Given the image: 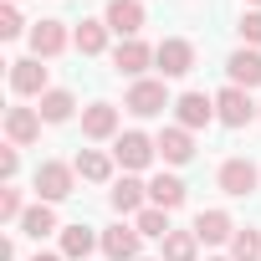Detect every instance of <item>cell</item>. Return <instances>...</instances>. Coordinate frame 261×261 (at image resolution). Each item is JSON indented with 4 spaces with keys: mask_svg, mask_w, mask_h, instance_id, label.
<instances>
[{
    "mask_svg": "<svg viewBox=\"0 0 261 261\" xmlns=\"http://www.w3.org/2000/svg\"><path fill=\"white\" fill-rule=\"evenodd\" d=\"M36 200H46V205H62L72 190H77V169L72 164H62V159H46V164H36Z\"/></svg>",
    "mask_w": 261,
    "mask_h": 261,
    "instance_id": "6da1fadb",
    "label": "cell"
},
{
    "mask_svg": "<svg viewBox=\"0 0 261 261\" xmlns=\"http://www.w3.org/2000/svg\"><path fill=\"white\" fill-rule=\"evenodd\" d=\"M123 108L134 113V118H159V113H164V108H174V102H169V87H164V77H139L134 87H128Z\"/></svg>",
    "mask_w": 261,
    "mask_h": 261,
    "instance_id": "7a4b0ae2",
    "label": "cell"
},
{
    "mask_svg": "<svg viewBox=\"0 0 261 261\" xmlns=\"http://www.w3.org/2000/svg\"><path fill=\"white\" fill-rule=\"evenodd\" d=\"M154 154H159V144H154L149 134H139V128H128V134H118V139H113V159L123 164V174L149 169V164H154Z\"/></svg>",
    "mask_w": 261,
    "mask_h": 261,
    "instance_id": "3957f363",
    "label": "cell"
},
{
    "mask_svg": "<svg viewBox=\"0 0 261 261\" xmlns=\"http://www.w3.org/2000/svg\"><path fill=\"white\" fill-rule=\"evenodd\" d=\"M256 118H261V102H251L246 87H220V92H215V123L246 128V123H256Z\"/></svg>",
    "mask_w": 261,
    "mask_h": 261,
    "instance_id": "277c9868",
    "label": "cell"
},
{
    "mask_svg": "<svg viewBox=\"0 0 261 261\" xmlns=\"http://www.w3.org/2000/svg\"><path fill=\"white\" fill-rule=\"evenodd\" d=\"M154 67H159V77H185V72H195V41L164 36V41L154 46Z\"/></svg>",
    "mask_w": 261,
    "mask_h": 261,
    "instance_id": "5b68a950",
    "label": "cell"
},
{
    "mask_svg": "<svg viewBox=\"0 0 261 261\" xmlns=\"http://www.w3.org/2000/svg\"><path fill=\"white\" fill-rule=\"evenodd\" d=\"M215 185H220L230 200H246V195H256V185H261V169H256L251 159H225V164L215 169Z\"/></svg>",
    "mask_w": 261,
    "mask_h": 261,
    "instance_id": "8992f818",
    "label": "cell"
},
{
    "mask_svg": "<svg viewBox=\"0 0 261 261\" xmlns=\"http://www.w3.org/2000/svg\"><path fill=\"white\" fill-rule=\"evenodd\" d=\"M102 21H108V31H113V36H123V41H134V36L144 31L149 11H144V0H108V11H102Z\"/></svg>",
    "mask_w": 261,
    "mask_h": 261,
    "instance_id": "52a82bcc",
    "label": "cell"
},
{
    "mask_svg": "<svg viewBox=\"0 0 261 261\" xmlns=\"http://www.w3.org/2000/svg\"><path fill=\"white\" fill-rule=\"evenodd\" d=\"M46 82H51V77H46L41 57H21V62H11V92H16V97H46V92H51Z\"/></svg>",
    "mask_w": 261,
    "mask_h": 261,
    "instance_id": "ba28073f",
    "label": "cell"
},
{
    "mask_svg": "<svg viewBox=\"0 0 261 261\" xmlns=\"http://www.w3.org/2000/svg\"><path fill=\"white\" fill-rule=\"evenodd\" d=\"M67 46H72V31H67V21H36V26H31V57L51 62V57H62Z\"/></svg>",
    "mask_w": 261,
    "mask_h": 261,
    "instance_id": "9c48e42d",
    "label": "cell"
},
{
    "mask_svg": "<svg viewBox=\"0 0 261 261\" xmlns=\"http://www.w3.org/2000/svg\"><path fill=\"white\" fill-rule=\"evenodd\" d=\"M174 118H179V128H210L215 123V97H205V92H179L174 97Z\"/></svg>",
    "mask_w": 261,
    "mask_h": 261,
    "instance_id": "30bf717a",
    "label": "cell"
},
{
    "mask_svg": "<svg viewBox=\"0 0 261 261\" xmlns=\"http://www.w3.org/2000/svg\"><path fill=\"white\" fill-rule=\"evenodd\" d=\"M108 205H113L118 215H139V210L149 205V185H144L139 174H123V179H113V190H108Z\"/></svg>",
    "mask_w": 261,
    "mask_h": 261,
    "instance_id": "8fae6325",
    "label": "cell"
},
{
    "mask_svg": "<svg viewBox=\"0 0 261 261\" xmlns=\"http://www.w3.org/2000/svg\"><path fill=\"white\" fill-rule=\"evenodd\" d=\"M225 77H230V87H261V51L256 46H241V51H230L225 57Z\"/></svg>",
    "mask_w": 261,
    "mask_h": 261,
    "instance_id": "7c38bea8",
    "label": "cell"
},
{
    "mask_svg": "<svg viewBox=\"0 0 261 261\" xmlns=\"http://www.w3.org/2000/svg\"><path fill=\"white\" fill-rule=\"evenodd\" d=\"M113 67H118L123 77H134V82H139V77L154 67V46H144L139 36H134V41H118V46H113Z\"/></svg>",
    "mask_w": 261,
    "mask_h": 261,
    "instance_id": "4fadbf2b",
    "label": "cell"
},
{
    "mask_svg": "<svg viewBox=\"0 0 261 261\" xmlns=\"http://www.w3.org/2000/svg\"><path fill=\"white\" fill-rule=\"evenodd\" d=\"M6 139L16 149H31L41 139V113L36 108H6Z\"/></svg>",
    "mask_w": 261,
    "mask_h": 261,
    "instance_id": "5bb4252c",
    "label": "cell"
},
{
    "mask_svg": "<svg viewBox=\"0 0 261 261\" xmlns=\"http://www.w3.org/2000/svg\"><path fill=\"white\" fill-rule=\"evenodd\" d=\"M139 241H144L139 225H123V220H118V225L102 230V256H108V261H139Z\"/></svg>",
    "mask_w": 261,
    "mask_h": 261,
    "instance_id": "9a60e30c",
    "label": "cell"
},
{
    "mask_svg": "<svg viewBox=\"0 0 261 261\" xmlns=\"http://www.w3.org/2000/svg\"><path fill=\"white\" fill-rule=\"evenodd\" d=\"M92 251H102V230H92V225H62V256L67 261H87Z\"/></svg>",
    "mask_w": 261,
    "mask_h": 261,
    "instance_id": "2e32d148",
    "label": "cell"
},
{
    "mask_svg": "<svg viewBox=\"0 0 261 261\" xmlns=\"http://www.w3.org/2000/svg\"><path fill=\"white\" fill-rule=\"evenodd\" d=\"M82 139H92V144L118 139V108H113V102H92V108H82Z\"/></svg>",
    "mask_w": 261,
    "mask_h": 261,
    "instance_id": "e0dca14e",
    "label": "cell"
},
{
    "mask_svg": "<svg viewBox=\"0 0 261 261\" xmlns=\"http://www.w3.org/2000/svg\"><path fill=\"white\" fill-rule=\"evenodd\" d=\"M190 230L200 236V246H220V241L236 236V220H230V210H200Z\"/></svg>",
    "mask_w": 261,
    "mask_h": 261,
    "instance_id": "ac0fdd59",
    "label": "cell"
},
{
    "mask_svg": "<svg viewBox=\"0 0 261 261\" xmlns=\"http://www.w3.org/2000/svg\"><path fill=\"white\" fill-rule=\"evenodd\" d=\"M154 144H159V159H164V164H190V159H195V134H190V128H179V123L164 128Z\"/></svg>",
    "mask_w": 261,
    "mask_h": 261,
    "instance_id": "d6986e66",
    "label": "cell"
},
{
    "mask_svg": "<svg viewBox=\"0 0 261 261\" xmlns=\"http://www.w3.org/2000/svg\"><path fill=\"white\" fill-rule=\"evenodd\" d=\"M108 36H113L108 21H77V26H72V46H77L82 57H102V51H108Z\"/></svg>",
    "mask_w": 261,
    "mask_h": 261,
    "instance_id": "ffe728a7",
    "label": "cell"
},
{
    "mask_svg": "<svg viewBox=\"0 0 261 261\" xmlns=\"http://www.w3.org/2000/svg\"><path fill=\"white\" fill-rule=\"evenodd\" d=\"M113 164H118V159L102 154V149H82V154L72 159V169H77L87 185H108V179H113Z\"/></svg>",
    "mask_w": 261,
    "mask_h": 261,
    "instance_id": "44dd1931",
    "label": "cell"
},
{
    "mask_svg": "<svg viewBox=\"0 0 261 261\" xmlns=\"http://www.w3.org/2000/svg\"><path fill=\"white\" fill-rule=\"evenodd\" d=\"M185 195H190V190H185L179 174H154V179H149V205H159V210H179Z\"/></svg>",
    "mask_w": 261,
    "mask_h": 261,
    "instance_id": "7402d4cb",
    "label": "cell"
},
{
    "mask_svg": "<svg viewBox=\"0 0 261 261\" xmlns=\"http://www.w3.org/2000/svg\"><path fill=\"white\" fill-rule=\"evenodd\" d=\"M36 113H41V123H67V118L77 113V97H72L67 87H51L46 97H36Z\"/></svg>",
    "mask_w": 261,
    "mask_h": 261,
    "instance_id": "603a6c76",
    "label": "cell"
},
{
    "mask_svg": "<svg viewBox=\"0 0 261 261\" xmlns=\"http://www.w3.org/2000/svg\"><path fill=\"white\" fill-rule=\"evenodd\" d=\"M51 230H62V225H57V210H51L46 200H36V205H26V215H21V236H31V241H41V236H51Z\"/></svg>",
    "mask_w": 261,
    "mask_h": 261,
    "instance_id": "cb8c5ba5",
    "label": "cell"
},
{
    "mask_svg": "<svg viewBox=\"0 0 261 261\" xmlns=\"http://www.w3.org/2000/svg\"><path fill=\"white\" fill-rule=\"evenodd\" d=\"M134 225H139V236H149V241H164L174 225H169V210H159V205H144L139 215H134Z\"/></svg>",
    "mask_w": 261,
    "mask_h": 261,
    "instance_id": "d4e9b609",
    "label": "cell"
},
{
    "mask_svg": "<svg viewBox=\"0 0 261 261\" xmlns=\"http://www.w3.org/2000/svg\"><path fill=\"white\" fill-rule=\"evenodd\" d=\"M230 261H261V230H256V225H236V236H230Z\"/></svg>",
    "mask_w": 261,
    "mask_h": 261,
    "instance_id": "484cf974",
    "label": "cell"
},
{
    "mask_svg": "<svg viewBox=\"0 0 261 261\" xmlns=\"http://www.w3.org/2000/svg\"><path fill=\"white\" fill-rule=\"evenodd\" d=\"M200 256V236L195 230H169L164 236V261H195Z\"/></svg>",
    "mask_w": 261,
    "mask_h": 261,
    "instance_id": "4316f807",
    "label": "cell"
},
{
    "mask_svg": "<svg viewBox=\"0 0 261 261\" xmlns=\"http://www.w3.org/2000/svg\"><path fill=\"white\" fill-rule=\"evenodd\" d=\"M21 215H26V200H21L16 185H6V190H0V220H16L21 225Z\"/></svg>",
    "mask_w": 261,
    "mask_h": 261,
    "instance_id": "83f0119b",
    "label": "cell"
},
{
    "mask_svg": "<svg viewBox=\"0 0 261 261\" xmlns=\"http://www.w3.org/2000/svg\"><path fill=\"white\" fill-rule=\"evenodd\" d=\"M26 31V21H21V11L16 6H0V36H6V41H16Z\"/></svg>",
    "mask_w": 261,
    "mask_h": 261,
    "instance_id": "f1b7e54d",
    "label": "cell"
},
{
    "mask_svg": "<svg viewBox=\"0 0 261 261\" xmlns=\"http://www.w3.org/2000/svg\"><path fill=\"white\" fill-rule=\"evenodd\" d=\"M16 174H21V149H16V144H6V149H0V179L16 185Z\"/></svg>",
    "mask_w": 261,
    "mask_h": 261,
    "instance_id": "f546056e",
    "label": "cell"
},
{
    "mask_svg": "<svg viewBox=\"0 0 261 261\" xmlns=\"http://www.w3.org/2000/svg\"><path fill=\"white\" fill-rule=\"evenodd\" d=\"M236 31H241V41H246V46H261V11H246Z\"/></svg>",
    "mask_w": 261,
    "mask_h": 261,
    "instance_id": "4dcf8cb0",
    "label": "cell"
},
{
    "mask_svg": "<svg viewBox=\"0 0 261 261\" xmlns=\"http://www.w3.org/2000/svg\"><path fill=\"white\" fill-rule=\"evenodd\" d=\"M31 261H67V256H62V251H36Z\"/></svg>",
    "mask_w": 261,
    "mask_h": 261,
    "instance_id": "1f68e13d",
    "label": "cell"
},
{
    "mask_svg": "<svg viewBox=\"0 0 261 261\" xmlns=\"http://www.w3.org/2000/svg\"><path fill=\"white\" fill-rule=\"evenodd\" d=\"M246 6H251V11H261V0H246Z\"/></svg>",
    "mask_w": 261,
    "mask_h": 261,
    "instance_id": "d6a6232c",
    "label": "cell"
},
{
    "mask_svg": "<svg viewBox=\"0 0 261 261\" xmlns=\"http://www.w3.org/2000/svg\"><path fill=\"white\" fill-rule=\"evenodd\" d=\"M210 261H230V256H210Z\"/></svg>",
    "mask_w": 261,
    "mask_h": 261,
    "instance_id": "836d02e7",
    "label": "cell"
},
{
    "mask_svg": "<svg viewBox=\"0 0 261 261\" xmlns=\"http://www.w3.org/2000/svg\"><path fill=\"white\" fill-rule=\"evenodd\" d=\"M139 261H149V256H139Z\"/></svg>",
    "mask_w": 261,
    "mask_h": 261,
    "instance_id": "e575fe53",
    "label": "cell"
}]
</instances>
